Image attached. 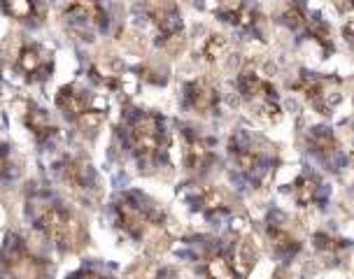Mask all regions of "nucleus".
<instances>
[{"label": "nucleus", "mask_w": 354, "mask_h": 279, "mask_svg": "<svg viewBox=\"0 0 354 279\" xmlns=\"http://www.w3.org/2000/svg\"><path fill=\"white\" fill-rule=\"evenodd\" d=\"M63 19L80 30L105 28L107 15L103 0H63Z\"/></svg>", "instance_id": "20"}, {"label": "nucleus", "mask_w": 354, "mask_h": 279, "mask_svg": "<svg viewBox=\"0 0 354 279\" xmlns=\"http://www.w3.org/2000/svg\"><path fill=\"white\" fill-rule=\"evenodd\" d=\"M198 261H201V272L207 279H243L245 275L238 258H233V253L217 242L201 244Z\"/></svg>", "instance_id": "19"}, {"label": "nucleus", "mask_w": 354, "mask_h": 279, "mask_svg": "<svg viewBox=\"0 0 354 279\" xmlns=\"http://www.w3.org/2000/svg\"><path fill=\"white\" fill-rule=\"evenodd\" d=\"M12 168H15V163H12V151L8 144H5V147H0V182H5L12 175Z\"/></svg>", "instance_id": "27"}, {"label": "nucleus", "mask_w": 354, "mask_h": 279, "mask_svg": "<svg viewBox=\"0 0 354 279\" xmlns=\"http://www.w3.org/2000/svg\"><path fill=\"white\" fill-rule=\"evenodd\" d=\"M289 195L299 207H322L328 198V189L319 173L303 168L289 184Z\"/></svg>", "instance_id": "21"}, {"label": "nucleus", "mask_w": 354, "mask_h": 279, "mask_svg": "<svg viewBox=\"0 0 354 279\" xmlns=\"http://www.w3.org/2000/svg\"><path fill=\"white\" fill-rule=\"evenodd\" d=\"M229 52H231V44L226 40V35L210 33V30L196 44V59L205 63V66H221V63L229 59Z\"/></svg>", "instance_id": "24"}, {"label": "nucleus", "mask_w": 354, "mask_h": 279, "mask_svg": "<svg viewBox=\"0 0 354 279\" xmlns=\"http://www.w3.org/2000/svg\"><path fill=\"white\" fill-rule=\"evenodd\" d=\"M303 147L308 149V154L319 161L322 166L331 168V170H340L345 161L343 147H340L336 133L326 126H310V128L303 133Z\"/></svg>", "instance_id": "18"}, {"label": "nucleus", "mask_w": 354, "mask_h": 279, "mask_svg": "<svg viewBox=\"0 0 354 279\" xmlns=\"http://www.w3.org/2000/svg\"><path fill=\"white\" fill-rule=\"evenodd\" d=\"M343 84L345 81L336 75H319L310 70H299L294 79H289V88L301 93L315 112L331 117L333 110L343 103Z\"/></svg>", "instance_id": "8"}, {"label": "nucleus", "mask_w": 354, "mask_h": 279, "mask_svg": "<svg viewBox=\"0 0 354 279\" xmlns=\"http://www.w3.org/2000/svg\"><path fill=\"white\" fill-rule=\"evenodd\" d=\"M226 151H229L236 180L245 182L252 189H261L266 182L273 180L280 158H277L275 144H270L263 135L248 128H238L229 137Z\"/></svg>", "instance_id": "2"}, {"label": "nucleus", "mask_w": 354, "mask_h": 279, "mask_svg": "<svg viewBox=\"0 0 354 279\" xmlns=\"http://www.w3.org/2000/svg\"><path fill=\"white\" fill-rule=\"evenodd\" d=\"M3 54H8L12 70L26 81H44L54 73V52L40 42L10 35V42L5 44Z\"/></svg>", "instance_id": "9"}, {"label": "nucleus", "mask_w": 354, "mask_h": 279, "mask_svg": "<svg viewBox=\"0 0 354 279\" xmlns=\"http://www.w3.org/2000/svg\"><path fill=\"white\" fill-rule=\"evenodd\" d=\"M68 279H115V277L107 275L103 270H98V268H82L77 272H73Z\"/></svg>", "instance_id": "28"}, {"label": "nucleus", "mask_w": 354, "mask_h": 279, "mask_svg": "<svg viewBox=\"0 0 354 279\" xmlns=\"http://www.w3.org/2000/svg\"><path fill=\"white\" fill-rule=\"evenodd\" d=\"M263 233H266V242L270 244L273 256L282 263L294 261L303 249V240L299 238V233H296V228L292 226V221L284 217L282 212L268 214Z\"/></svg>", "instance_id": "15"}, {"label": "nucleus", "mask_w": 354, "mask_h": 279, "mask_svg": "<svg viewBox=\"0 0 354 279\" xmlns=\"http://www.w3.org/2000/svg\"><path fill=\"white\" fill-rule=\"evenodd\" d=\"M275 17L284 28L292 30L294 35H299L301 42L313 44V47L324 56L336 52V44H333V35H331L328 23L319 15L310 12L303 0H280L275 10Z\"/></svg>", "instance_id": "6"}, {"label": "nucleus", "mask_w": 354, "mask_h": 279, "mask_svg": "<svg viewBox=\"0 0 354 279\" xmlns=\"http://www.w3.org/2000/svg\"><path fill=\"white\" fill-rule=\"evenodd\" d=\"M35 228L61 251H80L88 242V233L82 217L71 207L54 200H40L33 207Z\"/></svg>", "instance_id": "4"}, {"label": "nucleus", "mask_w": 354, "mask_h": 279, "mask_svg": "<svg viewBox=\"0 0 354 279\" xmlns=\"http://www.w3.org/2000/svg\"><path fill=\"white\" fill-rule=\"evenodd\" d=\"M192 3H201V0H192Z\"/></svg>", "instance_id": "31"}, {"label": "nucleus", "mask_w": 354, "mask_h": 279, "mask_svg": "<svg viewBox=\"0 0 354 279\" xmlns=\"http://www.w3.org/2000/svg\"><path fill=\"white\" fill-rule=\"evenodd\" d=\"M124 140L136 161L145 168H156L168 158V131L161 114L131 110L124 117Z\"/></svg>", "instance_id": "3"}, {"label": "nucleus", "mask_w": 354, "mask_h": 279, "mask_svg": "<svg viewBox=\"0 0 354 279\" xmlns=\"http://www.w3.org/2000/svg\"><path fill=\"white\" fill-rule=\"evenodd\" d=\"M180 142H182V163L185 170L194 177H205L217 163V149L214 140L203 135L194 126H180Z\"/></svg>", "instance_id": "12"}, {"label": "nucleus", "mask_w": 354, "mask_h": 279, "mask_svg": "<svg viewBox=\"0 0 354 279\" xmlns=\"http://www.w3.org/2000/svg\"><path fill=\"white\" fill-rule=\"evenodd\" d=\"M343 37H345V42L350 44V49L354 52V19H350V21L343 23Z\"/></svg>", "instance_id": "29"}, {"label": "nucleus", "mask_w": 354, "mask_h": 279, "mask_svg": "<svg viewBox=\"0 0 354 279\" xmlns=\"http://www.w3.org/2000/svg\"><path fill=\"white\" fill-rule=\"evenodd\" d=\"M0 270L5 279H49V265L24 244L12 238L0 256Z\"/></svg>", "instance_id": "13"}, {"label": "nucleus", "mask_w": 354, "mask_h": 279, "mask_svg": "<svg viewBox=\"0 0 354 279\" xmlns=\"http://www.w3.org/2000/svg\"><path fill=\"white\" fill-rule=\"evenodd\" d=\"M187 202L194 212H198L207 221H219L236 212L229 191H224L221 186H210V184H194L187 193Z\"/></svg>", "instance_id": "16"}, {"label": "nucleus", "mask_w": 354, "mask_h": 279, "mask_svg": "<svg viewBox=\"0 0 354 279\" xmlns=\"http://www.w3.org/2000/svg\"><path fill=\"white\" fill-rule=\"evenodd\" d=\"M214 17L238 33L261 42L266 40V17L252 0H217Z\"/></svg>", "instance_id": "11"}, {"label": "nucleus", "mask_w": 354, "mask_h": 279, "mask_svg": "<svg viewBox=\"0 0 354 279\" xmlns=\"http://www.w3.org/2000/svg\"><path fill=\"white\" fill-rule=\"evenodd\" d=\"M0 10L8 17L21 23H42L47 19V5L44 0H0Z\"/></svg>", "instance_id": "23"}, {"label": "nucleus", "mask_w": 354, "mask_h": 279, "mask_svg": "<svg viewBox=\"0 0 354 279\" xmlns=\"http://www.w3.org/2000/svg\"><path fill=\"white\" fill-rule=\"evenodd\" d=\"M61 180L80 200L93 202L100 195V180L86 156L73 154L61 161Z\"/></svg>", "instance_id": "14"}, {"label": "nucleus", "mask_w": 354, "mask_h": 279, "mask_svg": "<svg viewBox=\"0 0 354 279\" xmlns=\"http://www.w3.org/2000/svg\"><path fill=\"white\" fill-rule=\"evenodd\" d=\"M238 98L248 110L266 124H277L282 117L280 93L275 84L259 70L254 63H248L236 75Z\"/></svg>", "instance_id": "5"}, {"label": "nucleus", "mask_w": 354, "mask_h": 279, "mask_svg": "<svg viewBox=\"0 0 354 279\" xmlns=\"http://www.w3.org/2000/svg\"><path fill=\"white\" fill-rule=\"evenodd\" d=\"M313 244L315 249L322 258H331V261H340L343 258V253L350 249V242L343 238H336V235H328V233H315L313 238Z\"/></svg>", "instance_id": "25"}, {"label": "nucleus", "mask_w": 354, "mask_h": 279, "mask_svg": "<svg viewBox=\"0 0 354 279\" xmlns=\"http://www.w3.org/2000/svg\"><path fill=\"white\" fill-rule=\"evenodd\" d=\"M352 158H354V147H352Z\"/></svg>", "instance_id": "32"}, {"label": "nucleus", "mask_w": 354, "mask_h": 279, "mask_svg": "<svg viewBox=\"0 0 354 279\" xmlns=\"http://www.w3.org/2000/svg\"><path fill=\"white\" fill-rule=\"evenodd\" d=\"M19 117H21L24 126H26L40 142H47V140L59 135V128H56V124L52 122V117L47 114V110H42V107L33 103V100H24Z\"/></svg>", "instance_id": "22"}, {"label": "nucleus", "mask_w": 354, "mask_h": 279, "mask_svg": "<svg viewBox=\"0 0 354 279\" xmlns=\"http://www.w3.org/2000/svg\"><path fill=\"white\" fill-rule=\"evenodd\" d=\"M340 12H352L354 10V0H331Z\"/></svg>", "instance_id": "30"}, {"label": "nucleus", "mask_w": 354, "mask_h": 279, "mask_svg": "<svg viewBox=\"0 0 354 279\" xmlns=\"http://www.w3.org/2000/svg\"><path fill=\"white\" fill-rule=\"evenodd\" d=\"M145 17L156 47L168 54H177L185 47V21L173 0H151L145 8Z\"/></svg>", "instance_id": "10"}, {"label": "nucleus", "mask_w": 354, "mask_h": 279, "mask_svg": "<svg viewBox=\"0 0 354 279\" xmlns=\"http://www.w3.org/2000/svg\"><path fill=\"white\" fill-rule=\"evenodd\" d=\"M182 105L198 117H214L221 107V91L210 77H194L182 84Z\"/></svg>", "instance_id": "17"}, {"label": "nucleus", "mask_w": 354, "mask_h": 279, "mask_svg": "<svg viewBox=\"0 0 354 279\" xmlns=\"http://www.w3.org/2000/svg\"><path fill=\"white\" fill-rule=\"evenodd\" d=\"M136 279H185L177 272L175 268H166V265H161V268H151L147 272H142L140 277Z\"/></svg>", "instance_id": "26"}, {"label": "nucleus", "mask_w": 354, "mask_h": 279, "mask_svg": "<svg viewBox=\"0 0 354 279\" xmlns=\"http://www.w3.org/2000/svg\"><path fill=\"white\" fill-rule=\"evenodd\" d=\"M115 224L126 238L138 244H147L163 249L168 244V217L159 202L147 198L145 193L129 191L122 193L112 207Z\"/></svg>", "instance_id": "1"}, {"label": "nucleus", "mask_w": 354, "mask_h": 279, "mask_svg": "<svg viewBox=\"0 0 354 279\" xmlns=\"http://www.w3.org/2000/svg\"><path fill=\"white\" fill-rule=\"evenodd\" d=\"M56 107L63 112V117L71 119L84 135H96L107 117V103L96 93L80 84L63 86L56 96Z\"/></svg>", "instance_id": "7"}]
</instances>
